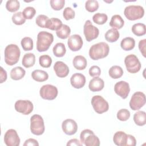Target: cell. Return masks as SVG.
I'll list each match as a JSON object with an SVG mask.
<instances>
[{"label": "cell", "mask_w": 146, "mask_h": 146, "mask_svg": "<svg viewBox=\"0 0 146 146\" xmlns=\"http://www.w3.org/2000/svg\"><path fill=\"white\" fill-rule=\"evenodd\" d=\"M132 33L136 36H140L145 34L146 27L144 23H137L134 24L132 27Z\"/></svg>", "instance_id": "31"}, {"label": "cell", "mask_w": 146, "mask_h": 146, "mask_svg": "<svg viewBox=\"0 0 146 146\" xmlns=\"http://www.w3.org/2000/svg\"><path fill=\"white\" fill-rule=\"evenodd\" d=\"M110 47L106 42H99L93 44L90 48V57L94 60L104 58L109 54Z\"/></svg>", "instance_id": "1"}, {"label": "cell", "mask_w": 146, "mask_h": 146, "mask_svg": "<svg viewBox=\"0 0 146 146\" xmlns=\"http://www.w3.org/2000/svg\"><path fill=\"white\" fill-rule=\"evenodd\" d=\"M83 33L87 41L91 42L98 38L99 34V30L92 24L90 20H87L84 25Z\"/></svg>", "instance_id": "10"}, {"label": "cell", "mask_w": 146, "mask_h": 146, "mask_svg": "<svg viewBox=\"0 0 146 146\" xmlns=\"http://www.w3.org/2000/svg\"><path fill=\"white\" fill-rule=\"evenodd\" d=\"M92 20L98 25H103L107 21L108 16L104 13H98L93 15Z\"/></svg>", "instance_id": "35"}, {"label": "cell", "mask_w": 146, "mask_h": 146, "mask_svg": "<svg viewBox=\"0 0 146 146\" xmlns=\"http://www.w3.org/2000/svg\"><path fill=\"white\" fill-rule=\"evenodd\" d=\"M20 138L14 129H8L4 135V142L7 146H18L20 144Z\"/></svg>", "instance_id": "12"}, {"label": "cell", "mask_w": 146, "mask_h": 146, "mask_svg": "<svg viewBox=\"0 0 146 146\" xmlns=\"http://www.w3.org/2000/svg\"><path fill=\"white\" fill-rule=\"evenodd\" d=\"M67 145H76V146H82L83 144L77 139H72L70 140L67 143Z\"/></svg>", "instance_id": "49"}, {"label": "cell", "mask_w": 146, "mask_h": 146, "mask_svg": "<svg viewBox=\"0 0 146 146\" xmlns=\"http://www.w3.org/2000/svg\"><path fill=\"white\" fill-rule=\"evenodd\" d=\"M35 62V56L33 53H26L23 56L22 64L26 68L33 66Z\"/></svg>", "instance_id": "25"}, {"label": "cell", "mask_w": 146, "mask_h": 146, "mask_svg": "<svg viewBox=\"0 0 146 146\" xmlns=\"http://www.w3.org/2000/svg\"><path fill=\"white\" fill-rule=\"evenodd\" d=\"M128 134L123 131L116 132L113 137V143L118 146H126Z\"/></svg>", "instance_id": "19"}, {"label": "cell", "mask_w": 146, "mask_h": 146, "mask_svg": "<svg viewBox=\"0 0 146 146\" xmlns=\"http://www.w3.org/2000/svg\"><path fill=\"white\" fill-rule=\"evenodd\" d=\"M1 80H0V83H2L4 82H5L7 79V72L3 68V67H1Z\"/></svg>", "instance_id": "50"}, {"label": "cell", "mask_w": 146, "mask_h": 146, "mask_svg": "<svg viewBox=\"0 0 146 146\" xmlns=\"http://www.w3.org/2000/svg\"><path fill=\"white\" fill-rule=\"evenodd\" d=\"M145 104V95L140 91L135 92L129 101V107L133 111H137L143 107Z\"/></svg>", "instance_id": "8"}, {"label": "cell", "mask_w": 146, "mask_h": 146, "mask_svg": "<svg viewBox=\"0 0 146 146\" xmlns=\"http://www.w3.org/2000/svg\"><path fill=\"white\" fill-rule=\"evenodd\" d=\"M124 25V21L120 15H114L110 22V26L116 30L121 29Z\"/></svg>", "instance_id": "24"}, {"label": "cell", "mask_w": 146, "mask_h": 146, "mask_svg": "<svg viewBox=\"0 0 146 146\" xmlns=\"http://www.w3.org/2000/svg\"><path fill=\"white\" fill-rule=\"evenodd\" d=\"M133 119L136 125L143 126L146 123V113L143 111H139L134 114Z\"/></svg>", "instance_id": "29"}, {"label": "cell", "mask_w": 146, "mask_h": 146, "mask_svg": "<svg viewBox=\"0 0 146 146\" xmlns=\"http://www.w3.org/2000/svg\"><path fill=\"white\" fill-rule=\"evenodd\" d=\"M136 145V140L135 137L131 135H128L126 146H135Z\"/></svg>", "instance_id": "48"}, {"label": "cell", "mask_w": 146, "mask_h": 146, "mask_svg": "<svg viewBox=\"0 0 146 146\" xmlns=\"http://www.w3.org/2000/svg\"><path fill=\"white\" fill-rule=\"evenodd\" d=\"M104 82L102 79L99 77H94L89 82L88 88L92 92H98L103 90Z\"/></svg>", "instance_id": "18"}, {"label": "cell", "mask_w": 146, "mask_h": 146, "mask_svg": "<svg viewBox=\"0 0 146 146\" xmlns=\"http://www.w3.org/2000/svg\"><path fill=\"white\" fill-rule=\"evenodd\" d=\"M101 74V70L98 66H92L89 69V74L92 77H98Z\"/></svg>", "instance_id": "45"}, {"label": "cell", "mask_w": 146, "mask_h": 146, "mask_svg": "<svg viewBox=\"0 0 146 146\" xmlns=\"http://www.w3.org/2000/svg\"><path fill=\"white\" fill-rule=\"evenodd\" d=\"M62 128L66 135H74L78 130V124L73 119H67L62 122Z\"/></svg>", "instance_id": "15"}, {"label": "cell", "mask_w": 146, "mask_h": 146, "mask_svg": "<svg viewBox=\"0 0 146 146\" xmlns=\"http://www.w3.org/2000/svg\"><path fill=\"white\" fill-rule=\"evenodd\" d=\"M21 46L25 51H31L33 49V40L30 37H24L21 42Z\"/></svg>", "instance_id": "36"}, {"label": "cell", "mask_w": 146, "mask_h": 146, "mask_svg": "<svg viewBox=\"0 0 146 146\" xmlns=\"http://www.w3.org/2000/svg\"><path fill=\"white\" fill-rule=\"evenodd\" d=\"M74 67L79 70H83L86 68L87 64V59L82 55L75 56L72 60Z\"/></svg>", "instance_id": "20"}, {"label": "cell", "mask_w": 146, "mask_h": 146, "mask_svg": "<svg viewBox=\"0 0 146 146\" xmlns=\"http://www.w3.org/2000/svg\"><path fill=\"white\" fill-rule=\"evenodd\" d=\"M22 14L26 19H31L35 16L36 10L33 7L28 6L24 9Z\"/></svg>", "instance_id": "40"}, {"label": "cell", "mask_w": 146, "mask_h": 146, "mask_svg": "<svg viewBox=\"0 0 146 146\" xmlns=\"http://www.w3.org/2000/svg\"><path fill=\"white\" fill-rule=\"evenodd\" d=\"M14 107L17 112L23 115H29L34 108L33 104L29 100H18L15 102Z\"/></svg>", "instance_id": "11"}, {"label": "cell", "mask_w": 146, "mask_h": 146, "mask_svg": "<svg viewBox=\"0 0 146 146\" xmlns=\"http://www.w3.org/2000/svg\"><path fill=\"white\" fill-rule=\"evenodd\" d=\"M114 91L115 93L121 98L123 99H126L130 92L129 85L125 81H119L115 84Z\"/></svg>", "instance_id": "13"}, {"label": "cell", "mask_w": 146, "mask_h": 146, "mask_svg": "<svg viewBox=\"0 0 146 146\" xmlns=\"http://www.w3.org/2000/svg\"><path fill=\"white\" fill-rule=\"evenodd\" d=\"M4 54L6 64L9 66H13L19 61L21 51L17 44H10L5 47Z\"/></svg>", "instance_id": "2"}, {"label": "cell", "mask_w": 146, "mask_h": 146, "mask_svg": "<svg viewBox=\"0 0 146 146\" xmlns=\"http://www.w3.org/2000/svg\"><path fill=\"white\" fill-rule=\"evenodd\" d=\"M85 8L89 12H95L99 8V3L96 0H88L85 3Z\"/></svg>", "instance_id": "38"}, {"label": "cell", "mask_w": 146, "mask_h": 146, "mask_svg": "<svg viewBox=\"0 0 146 146\" xmlns=\"http://www.w3.org/2000/svg\"><path fill=\"white\" fill-rule=\"evenodd\" d=\"M70 82L71 86L77 89L81 88L84 87L86 84V77L80 73L74 74L71 78Z\"/></svg>", "instance_id": "17"}, {"label": "cell", "mask_w": 146, "mask_h": 146, "mask_svg": "<svg viewBox=\"0 0 146 146\" xmlns=\"http://www.w3.org/2000/svg\"><path fill=\"white\" fill-rule=\"evenodd\" d=\"M54 41V36L46 31H40L37 35L36 50L39 52L47 51Z\"/></svg>", "instance_id": "3"}, {"label": "cell", "mask_w": 146, "mask_h": 146, "mask_svg": "<svg viewBox=\"0 0 146 146\" xmlns=\"http://www.w3.org/2000/svg\"><path fill=\"white\" fill-rule=\"evenodd\" d=\"M50 3L52 9L54 10H60L62 9L65 4L64 0H51Z\"/></svg>", "instance_id": "42"}, {"label": "cell", "mask_w": 146, "mask_h": 146, "mask_svg": "<svg viewBox=\"0 0 146 146\" xmlns=\"http://www.w3.org/2000/svg\"><path fill=\"white\" fill-rule=\"evenodd\" d=\"M130 117V112L127 109H121L117 112V118L120 121H127Z\"/></svg>", "instance_id": "41"}, {"label": "cell", "mask_w": 146, "mask_h": 146, "mask_svg": "<svg viewBox=\"0 0 146 146\" xmlns=\"http://www.w3.org/2000/svg\"><path fill=\"white\" fill-rule=\"evenodd\" d=\"M91 103L94 111L98 113H103L109 109L108 103L102 96H94L91 99Z\"/></svg>", "instance_id": "7"}, {"label": "cell", "mask_w": 146, "mask_h": 146, "mask_svg": "<svg viewBox=\"0 0 146 146\" xmlns=\"http://www.w3.org/2000/svg\"><path fill=\"white\" fill-rule=\"evenodd\" d=\"M108 74L110 76L112 79H119L123 75V70L120 66H112L109 71Z\"/></svg>", "instance_id": "32"}, {"label": "cell", "mask_w": 146, "mask_h": 146, "mask_svg": "<svg viewBox=\"0 0 146 146\" xmlns=\"http://www.w3.org/2000/svg\"><path fill=\"white\" fill-rule=\"evenodd\" d=\"M39 143L38 141L34 139L30 138L27 139L25 143L23 144V146H38Z\"/></svg>", "instance_id": "47"}, {"label": "cell", "mask_w": 146, "mask_h": 146, "mask_svg": "<svg viewBox=\"0 0 146 146\" xmlns=\"http://www.w3.org/2000/svg\"><path fill=\"white\" fill-rule=\"evenodd\" d=\"M71 33V29L70 27L66 25H62L61 27L56 31L57 36L60 39L67 38Z\"/></svg>", "instance_id": "30"}, {"label": "cell", "mask_w": 146, "mask_h": 146, "mask_svg": "<svg viewBox=\"0 0 146 146\" xmlns=\"http://www.w3.org/2000/svg\"><path fill=\"white\" fill-rule=\"evenodd\" d=\"M104 36L107 41L112 43L117 40V39L119 38L120 34H119V32L117 31V30L112 28L108 30L105 33Z\"/></svg>", "instance_id": "27"}, {"label": "cell", "mask_w": 146, "mask_h": 146, "mask_svg": "<svg viewBox=\"0 0 146 146\" xmlns=\"http://www.w3.org/2000/svg\"><path fill=\"white\" fill-rule=\"evenodd\" d=\"M122 49L125 51L132 50L135 46V40L133 38L126 37L123 39L120 43Z\"/></svg>", "instance_id": "26"}, {"label": "cell", "mask_w": 146, "mask_h": 146, "mask_svg": "<svg viewBox=\"0 0 146 146\" xmlns=\"http://www.w3.org/2000/svg\"><path fill=\"white\" fill-rule=\"evenodd\" d=\"M20 7V3L17 0H9L6 2V8L11 13L17 11Z\"/></svg>", "instance_id": "34"}, {"label": "cell", "mask_w": 146, "mask_h": 146, "mask_svg": "<svg viewBox=\"0 0 146 146\" xmlns=\"http://www.w3.org/2000/svg\"><path fill=\"white\" fill-rule=\"evenodd\" d=\"M13 22L17 25H21L25 23L26 22V19L23 15L22 12L19 11L14 13L11 18Z\"/></svg>", "instance_id": "39"}, {"label": "cell", "mask_w": 146, "mask_h": 146, "mask_svg": "<svg viewBox=\"0 0 146 146\" xmlns=\"http://www.w3.org/2000/svg\"><path fill=\"white\" fill-rule=\"evenodd\" d=\"M83 44L82 37L78 34H74L68 38L67 44L72 51H77L81 49Z\"/></svg>", "instance_id": "14"}, {"label": "cell", "mask_w": 146, "mask_h": 146, "mask_svg": "<svg viewBox=\"0 0 146 146\" xmlns=\"http://www.w3.org/2000/svg\"><path fill=\"white\" fill-rule=\"evenodd\" d=\"M124 64L127 70L132 74L139 72L141 67L139 59L134 54H129L126 56L124 59Z\"/></svg>", "instance_id": "6"}, {"label": "cell", "mask_w": 146, "mask_h": 146, "mask_svg": "<svg viewBox=\"0 0 146 146\" xmlns=\"http://www.w3.org/2000/svg\"><path fill=\"white\" fill-rule=\"evenodd\" d=\"M48 19L49 18L47 16L43 14H40L36 17L35 19V22L39 27L42 28H45L46 24Z\"/></svg>", "instance_id": "44"}, {"label": "cell", "mask_w": 146, "mask_h": 146, "mask_svg": "<svg viewBox=\"0 0 146 146\" xmlns=\"http://www.w3.org/2000/svg\"><path fill=\"white\" fill-rule=\"evenodd\" d=\"M30 130L35 135H42L45 130L43 117L38 114L33 115L30 118Z\"/></svg>", "instance_id": "5"}, {"label": "cell", "mask_w": 146, "mask_h": 146, "mask_svg": "<svg viewBox=\"0 0 146 146\" xmlns=\"http://www.w3.org/2000/svg\"><path fill=\"white\" fill-rule=\"evenodd\" d=\"M124 14L128 20L135 21L144 16V9L140 5H129L125 8Z\"/></svg>", "instance_id": "4"}, {"label": "cell", "mask_w": 146, "mask_h": 146, "mask_svg": "<svg viewBox=\"0 0 146 146\" xmlns=\"http://www.w3.org/2000/svg\"><path fill=\"white\" fill-rule=\"evenodd\" d=\"M75 11L70 7H66L63 12V16L64 18L67 21L74 19L75 17Z\"/></svg>", "instance_id": "43"}, {"label": "cell", "mask_w": 146, "mask_h": 146, "mask_svg": "<svg viewBox=\"0 0 146 146\" xmlns=\"http://www.w3.org/2000/svg\"><path fill=\"white\" fill-rule=\"evenodd\" d=\"M86 146H99L100 145V140L97 136L92 132L88 134L82 142Z\"/></svg>", "instance_id": "21"}, {"label": "cell", "mask_w": 146, "mask_h": 146, "mask_svg": "<svg viewBox=\"0 0 146 146\" xmlns=\"http://www.w3.org/2000/svg\"><path fill=\"white\" fill-rule=\"evenodd\" d=\"M39 64L41 67L44 68H48L52 63V59L48 55H42L39 58Z\"/></svg>", "instance_id": "37"}, {"label": "cell", "mask_w": 146, "mask_h": 146, "mask_svg": "<svg viewBox=\"0 0 146 146\" xmlns=\"http://www.w3.org/2000/svg\"><path fill=\"white\" fill-rule=\"evenodd\" d=\"M145 45H146V39H144L140 40L139 42V48L140 52L142 54L144 57H145Z\"/></svg>", "instance_id": "46"}, {"label": "cell", "mask_w": 146, "mask_h": 146, "mask_svg": "<svg viewBox=\"0 0 146 146\" xmlns=\"http://www.w3.org/2000/svg\"><path fill=\"white\" fill-rule=\"evenodd\" d=\"M39 94L42 99L52 100L56 98L58 91L57 88L53 85L45 84L40 88Z\"/></svg>", "instance_id": "9"}, {"label": "cell", "mask_w": 146, "mask_h": 146, "mask_svg": "<svg viewBox=\"0 0 146 146\" xmlns=\"http://www.w3.org/2000/svg\"><path fill=\"white\" fill-rule=\"evenodd\" d=\"M53 54L56 57H62L66 52L65 45L63 43H57L52 48Z\"/></svg>", "instance_id": "33"}, {"label": "cell", "mask_w": 146, "mask_h": 146, "mask_svg": "<svg viewBox=\"0 0 146 146\" xmlns=\"http://www.w3.org/2000/svg\"><path fill=\"white\" fill-rule=\"evenodd\" d=\"M25 70L20 66L13 68L10 71V77L14 80H18L22 79L25 76Z\"/></svg>", "instance_id": "23"}, {"label": "cell", "mask_w": 146, "mask_h": 146, "mask_svg": "<svg viewBox=\"0 0 146 146\" xmlns=\"http://www.w3.org/2000/svg\"><path fill=\"white\" fill-rule=\"evenodd\" d=\"M62 25V22L59 19L57 18H51L47 21L45 28L51 30L56 31L61 27Z\"/></svg>", "instance_id": "28"}, {"label": "cell", "mask_w": 146, "mask_h": 146, "mask_svg": "<svg viewBox=\"0 0 146 146\" xmlns=\"http://www.w3.org/2000/svg\"><path fill=\"white\" fill-rule=\"evenodd\" d=\"M54 70L57 76L64 78L69 73V68L66 64L62 61H57L54 65Z\"/></svg>", "instance_id": "16"}, {"label": "cell", "mask_w": 146, "mask_h": 146, "mask_svg": "<svg viewBox=\"0 0 146 146\" xmlns=\"http://www.w3.org/2000/svg\"><path fill=\"white\" fill-rule=\"evenodd\" d=\"M32 78L38 82H42L48 79V74L47 72L41 70H35L31 73Z\"/></svg>", "instance_id": "22"}]
</instances>
